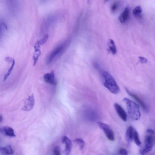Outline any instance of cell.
Here are the masks:
<instances>
[{
    "mask_svg": "<svg viewBox=\"0 0 155 155\" xmlns=\"http://www.w3.org/2000/svg\"><path fill=\"white\" fill-rule=\"evenodd\" d=\"M104 82L103 85L110 91L114 94L119 93L120 88L113 77L109 73L104 70H100Z\"/></svg>",
    "mask_w": 155,
    "mask_h": 155,
    "instance_id": "1",
    "label": "cell"
},
{
    "mask_svg": "<svg viewBox=\"0 0 155 155\" xmlns=\"http://www.w3.org/2000/svg\"><path fill=\"white\" fill-rule=\"evenodd\" d=\"M123 100L126 103L128 112L130 118L134 121L139 120L141 116L139 106L128 98H125Z\"/></svg>",
    "mask_w": 155,
    "mask_h": 155,
    "instance_id": "2",
    "label": "cell"
},
{
    "mask_svg": "<svg viewBox=\"0 0 155 155\" xmlns=\"http://www.w3.org/2000/svg\"><path fill=\"white\" fill-rule=\"evenodd\" d=\"M69 41H67L64 43H62L57 47L49 56L47 62L48 63H50L54 61L57 58L60 57L64 52L68 45H69Z\"/></svg>",
    "mask_w": 155,
    "mask_h": 155,
    "instance_id": "3",
    "label": "cell"
},
{
    "mask_svg": "<svg viewBox=\"0 0 155 155\" xmlns=\"http://www.w3.org/2000/svg\"><path fill=\"white\" fill-rule=\"evenodd\" d=\"M153 146V138L151 135H148L146 137L145 144L143 148L140 150V154L144 155L150 152Z\"/></svg>",
    "mask_w": 155,
    "mask_h": 155,
    "instance_id": "4",
    "label": "cell"
},
{
    "mask_svg": "<svg viewBox=\"0 0 155 155\" xmlns=\"http://www.w3.org/2000/svg\"><path fill=\"white\" fill-rule=\"evenodd\" d=\"M97 124L105 133L108 140L112 141L115 140L114 133L110 127L107 124L101 122H98Z\"/></svg>",
    "mask_w": 155,
    "mask_h": 155,
    "instance_id": "5",
    "label": "cell"
},
{
    "mask_svg": "<svg viewBox=\"0 0 155 155\" xmlns=\"http://www.w3.org/2000/svg\"><path fill=\"white\" fill-rule=\"evenodd\" d=\"M35 105V99L33 94L29 96L25 102V104L22 108L23 111H29L33 109Z\"/></svg>",
    "mask_w": 155,
    "mask_h": 155,
    "instance_id": "6",
    "label": "cell"
},
{
    "mask_svg": "<svg viewBox=\"0 0 155 155\" xmlns=\"http://www.w3.org/2000/svg\"><path fill=\"white\" fill-rule=\"evenodd\" d=\"M114 106L116 112L120 118L123 121H126L127 120V115L124 109L117 103H115Z\"/></svg>",
    "mask_w": 155,
    "mask_h": 155,
    "instance_id": "7",
    "label": "cell"
},
{
    "mask_svg": "<svg viewBox=\"0 0 155 155\" xmlns=\"http://www.w3.org/2000/svg\"><path fill=\"white\" fill-rule=\"evenodd\" d=\"M43 78L45 82L50 85L53 86L57 85V82L53 70L50 73L45 74L43 76Z\"/></svg>",
    "mask_w": 155,
    "mask_h": 155,
    "instance_id": "8",
    "label": "cell"
},
{
    "mask_svg": "<svg viewBox=\"0 0 155 155\" xmlns=\"http://www.w3.org/2000/svg\"><path fill=\"white\" fill-rule=\"evenodd\" d=\"M127 93L136 101L144 110L146 112L148 111V108L145 102L143 101L137 95L130 91L127 88H126Z\"/></svg>",
    "mask_w": 155,
    "mask_h": 155,
    "instance_id": "9",
    "label": "cell"
},
{
    "mask_svg": "<svg viewBox=\"0 0 155 155\" xmlns=\"http://www.w3.org/2000/svg\"><path fill=\"white\" fill-rule=\"evenodd\" d=\"M40 46L38 41H37L34 45L35 51L33 56L34 66L36 65L38 58L41 55V53L40 49Z\"/></svg>",
    "mask_w": 155,
    "mask_h": 155,
    "instance_id": "10",
    "label": "cell"
},
{
    "mask_svg": "<svg viewBox=\"0 0 155 155\" xmlns=\"http://www.w3.org/2000/svg\"><path fill=\"white\" fill-rule=\"evenodd\" d=\"M62 143L63 144H65V150L64 151V153L66 155L70 154L72 148V143L71 140L67 136H64L62 139Z\"/></svg>",
    "mask_w": 155,
    "mask_h": 155,
    "instance_id": "11",
    "label": "cell"
},
{
    "mask_svg": "<svg viewBox=\"0 0 155 155\" xmlns=\"http://www.w3.org/2000/svg\"><path fill=\"white\" fill-rule=\"evenodd\" d=\"M0 132L10 137L16 136V135L13 129L9 126L0 128Z\"/></svg>",
    "mask_w": 155,
    "mask_h": 155,
    "instance_id": "12",
    "label": "cell"
},
{
    "mask_svg": "<svg viewBox=\"0 0 155 155\" xmlns=\"http://www.w3.org/2000/svg\"><path fill=\"white\" fill-rule=\"evenodd\" d=\"M130 9L128 7L126 8L119 16V19L120 22L122 23H126L130 16Z\"/></svg>",
    "mask_w": 155,
    "mask_h": 155,
    "instance_id": "13",
    "label": "cell"
},
{
    "mask_svg": "<svg viewBox=\"0 0 155 155\" xmlns=\"http://www.w3.org/2000/svg\"><path fill=\"white\" fill-rule=\"evenodd\" d=\"M134 128L131 126L129 127L126 130L125 135L126 140L128 143H131L133 140V135Z\"/></svg>",
    "mask_w": 155,
    "mask_h": 155,
    "instance_id": "14",
    "label": "cell"
},
{
    "mask_svg": "<svg viewBox=\"0 0 155 155\" xmlns=\"http://www.w3.org/2000/svg\"><path fill=\"white\" fill-rule=\"evenodd\" d=\"M14 152L11 146L8 145L4 147H0V153L3 155H10Z\"/></svg>",
    "mask_w": 155,
    "mask_h": 155,
    "instance_id": "15",
    "label": "cell"
},
{
    "mask_svg": "<svg viewBox=\"0 0 155 155\" xmlns=\"http://www.w3.org/2000/svg\"><path fill=\"white\" fill-rule=\"evenodd\" d=\"M109 51L112 54H115L117 52V49L114 42L112 39H110L108 42Z\"/></svg>",
    "mask_w": 155,
    "mask_h": 155,
    "instance_id": "16",
    "label": "cell"
},
{
    "mask_svg": "<svg viewBox=\"0 0 155 155\" xmlns=\"http://www.w3.org/2000/svg\"><path fill=\"white\" fill-rule=\"evenodd\" d=\"M133 139L134 140L135 143L139 146H140L141 145V143L139 139V135L137 132L134 129L133 135Z\"/></svg>",
    "mask_w": 155,
    "mask_h": 155,
    "instance_id": "17",
    "label": "cell"
},
{
    "mask_svg": "<svg viewBox=\"0 0 155 155\" xmlns=\"http://www.w3.org/2000/svg\"><path fill=\"white\" fill-rule=\"evenodd\" d=\"M142 12V9L140 5L136 6L133 11V14L135 17H139L141 16Z\"/></svg>",
    "mask_w": 155,
    "mask_h": 155,
    "instance_id": "18",
    "label": "cell"
},
{
    "mask_svg": "<svg viewBox=\"0 0 155 155\" xmlns=\"http://www.w3.org/2000/svg\"><path fill=\"white\" fill-rule=\"evenodd\" d=\"M15 60H14V61L12 63V64L11 67L9 69L8 72L6 73V74L4 75L3 77V81H5L6 80L8 79V77L9 76L11 73L12 72V71L14 68V66H15Z\"/></svg>",
    "mask_w": 155,
    "mask_h": 155,
    "instance_id": "19",
    "label": "cell"
},
{
    "mask_svg": "<svg viewBox=\"0 0 155 155\" xmlns=\"http://www.w3.org/2000/svg\"><path fill=\"white\" fill-rule=\"evenodd\" d=\"M76 143L78 144L81 150H83L85 145V141L81 138H78L75 140Z\"/></svg>",
    "mask_w": 155,
    "mask_h": 155,
    "instance_id": "20",
    "label": "cell"
},
{
    "mask_svg": "<svg viewBox=\"0 0 155 155\" xmlns=\"http://www.w3.org/2000/svg\"><path fill=\"white\" fill-rule=\"evenodd\" d=\"M49 38V35L47 34L45 35L38 42L40 46H42L46 43Z\"/></svg>",
    "mask_w": 155,
    "mask_h": 155,
    "instance_id": "21",
    "label": "cell"
},
{
    "mask_svg": "<svg viewBox=\"0 0 155 155\" xmlns=\"http://www.w3.org/2000/svg\"><path fill=\"white\" fill-rule=\"evenodd\" d=\"M118 4L117 2H115L112 5L111 8V10L112 12H115L118 9Z\"/></svg>",
    "mask_w": 155,
    "mask_h": 155,
    "instance_id": "22",
    "label": "cell"
},
{
    "mask_svg": "<svg viewBox=\"0 0 155 155\" xmlns=\"http://www.w3.org/2000/svg\"><path fill=\"white\" fill-rule=\"evenodd\" d=\"M53 153L55 155H60L61 154L60 147L59 146H56L53 150Z\"/></svg>",
    "mask_w": 155,
    "mask_h": 155,
    "instance_id": "23",
    "label": "cell"
},
{
    "mask_svg": "<svg viewBox=\"0 0 155 155\" xmlns=\"http://www.w3.org/2000/svg\"><path fill=\"white\" fill-rule=\"evenodd\" d=\"M120 154L123 155H127L128 154V152L127 150L124 148H121L119 151Z\"/></svg>",
    "mask_w": 155,
    "mask_h": 155,
    "instance_id": "24",
    "label": "cell"
},
{
    "mask_svg": "<svg viewBox=\"0 0 155 155\" xmlns=\"http://www.w3.org/2000/svg\"><path fill=\"white\" fill-rule=\"evenodd\" d=\"M140 62L142 64H145L147 62V60L146 58L143 57H139Z\"/></svg>",
    "mask_w": 155,
    "mask_h": 155,
    "instance_id": "25",
    "label": "cell"
},
{
    "mask_svg": "<svg viewBox=\"0 0 155 155\" xmlns=\"http://www.w3.org/2000/svg\"><path fill=\"white\" fill-rule=\"evenodd\" d=\"M5 60L6 62L12 63L14 60L11 57H7L5 58Z\"/></svg>",
    "mask_w": 155,
    "mask_h": 155,
    "instance_id": "26",
    "label": "cell"
},
{
    "mask_svg": "<svg viewBox=\"0 0 155 155\" xmlns=\"http://www.w3.org/2000/svg\"><path fill=\"white\" fill-rule=\"evenodd\" d=\"M147 133L151 134H153L154 133V131L152 129H148L147 130Z\"/></svg>",
    "mask_w": 155,
    "mask_h": 155,
    "instance_id": "27",
    "label": "cell"
},
{
    "mask_svg": "<svg viewBox=\"0 0 155 155\" xmlns=\"http://www.w3.org/2000/svg\"><path fill=\"white\" fill-rule=\"evenodd\" d=\"M3 120V117L2 115H0V123Z\"/></svg>",
    "mask_w": 155,
    "mask_h": 155,
    "instance_id": "28",
    "label": "cell"
},
{
    "mask_svg": "<svg viewBox=\"0 0 155 155\" xmlns=\"http://www.w3.org/2000/svg\"><path fill=\"white\" fill-rule=\"evenodd\" d=\"M87 1H88V2H89V0H87Z\"/></svg>",
    "mask_w": 155,
    "mask_h": 155,
    "instance_id": "29",
    "label": "cell"
},
{
    "mask_svg": "<svg viewBox=\"0 0 155 155\" xmlns=\"http://www.w3.org/2000/svg\"><path fill=\"white\" fill-rule=\"evenodd\" d=\"M105 1H108V0H105Z\"/></svg>",
    "mask_w": 155,
    "mask_h": 155,
    "instance_id": "30",
    "label": "cell"
}]
</instances>
